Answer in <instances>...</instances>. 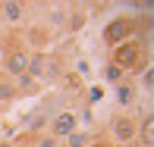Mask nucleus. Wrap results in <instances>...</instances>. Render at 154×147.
I'll list each match as a JSON object with an SVG mask.
<instances>
[{
  "label": "nucleus",
  "instance_id": "nucleus-12",
  "mask_svg": "<svg viewBox=\"0 0 154 147\" xmlns=\"http://www.w3.org/2000/svg\"><path fill=\"white\" fill-rule=\"evenodd\" d=\"M13 100H19L16 97V85H13L10 78H0V107H3V103H13Z\"/></svg>",
  "mask_w": 154,
  "mask_h": 147
},
{
  "label": "nucleus",
  "instance_id": "nucleus-18",
  "mask_svg": "<svg viewBox=\"0 0 154 147\" xmlns=\"http://www.w3.org/2000/svg\"><path fill=\"white\" fill-rule=\"evenodd\" d=\"M0 147H16V144H13V138H0Z\"/></svg>",
  "mask_w": 154,
  "mask_h": 147
},
{
  "label": "nucleus",
  "instance_id": "nucleus-17",
  "mask_svg": "<svg viewBox=\"0 0 154 147\" xmlns=\"http://www.w3.org/2000/svg\"><path fill=\"white\" fill-rule=\"evenodd\" d=\"M101 100V88H88V103H97Z\"/></svg>",
  "mask_w": 154,
  "mask_h": 147
},
{
  "label": "nucleus",
  "instance_id": "nucleus-4",
  "mask_svg": "<svg viewBox=\"0 0 154 147\" xmlns=\"http://www.w3.org/2000/svg\"><path fill=\"white\" fill-rule=\"evenodd\" d=\"M29 10H32V3H19V0H6V3H0V28L19 31V25H25Z\"/></svg>",
  "mask_w": 154,
  "mask_h": 147
},
{
  "label": "nucleus",
  "instance_id": "nucleus-13",
  "mask_svg": "<svg viewBox=\"0 0 154 147\" xmlns=\"http://www.w3.org/2000/svg\"><path fill=\"white\" fill-rule=\"evenodd\" d=\"M104 75H107V81H113V85H120V81H126V72H123L120 66H113V63H107Z\"/></svg>",
  "mask_w": 154,
  "mask_h": 147
},
{
  "label": "nucleus",
  "instance_id": "nucleus-15",
  "mask_svg": "<svg viewBox=\"0 0 154 147\" xmlns=\"http://www.w3.org/2000/svg\"><path fill=\"white\" fill-rule=\"evenodd\" d=\"M135 138H142V144H151V116H145L138 122V135Z\"/></svg>",
  "mask_w": 154,
  "mask_h": 147
},
{
  "label": "nucleus",
  "instance_id": "nucleus-9",
  "mask_svg": "<svg viewBox=\"0 0 154 147\" xmlns=\"http://www.w3.org/2000/svg\"><path fill=\"white\" fill-rule=\"evenodd\" d=\"M44 66H47V53L44 50H29V69H25V75L41 85L44 81Z\"/></svg>",
  "mask_w": 154,
  "mask_h": 147
},
{
  "label": "nucleus",
  "instance_id": "nucleus-7",
  "mask_svg": "<svg viewBox=\"0 0 154 147\" xmlns=\"http://www.w3.org/2000/svg\"><path fill=\"white\" fill-rule=\"evenodd\" d=\"M51 38H54V28H47L44 22H32V25L22 28V41L32 50H44V47L51 44Z\"/></svg>",
  "mask_w": 154,
  "mask_h": 147
},
{
  "label": "nucleus",
  "instance_id": "nucleus-5",
  "mask_svg": "<svg viewBox=\"0 0 154 147\" xmlns=\"http://www.w3.org/2000/svg\"><path fill=\"white\" fill-rule=\"evenodd\" d=\"M72 131H79V116H75L72 110H57V113L51 116V122H47V135L63 141V138L72 135Z\"/></svg>",
  "mask_w": 154,
  "mask_h": 147
},
{
  "label": "nucleus",
  "instance_id": "nucleus-19",
  "mask_svg": "<svg viewBox=\"0 0 154 147\" xmlns=\"http://www.w3.org/2000/svg\"><path fill=\"white\" fill-rule=\"evenodd\" d=\"M0 78H3V72H0Z\"/></svg>",
  "mask_w": 154,
  "mask_h": 147
},
{
  "label": "nucleus",
  "instance_id": "nucleus-11",
  "mask_svg": "<svg viewBox=\"0 0 154 147\" xmlns=\"http://www.w3.org/2000/svg\"><path fill=\"white\" fill-rule=\"evenodd\" d=\"M13 85H16V97H32V94H38V88H41L35 78H29V75H19Z\"/></svg>",
  "mask_w": 154,
  "mask_h": 147
},
{
  "label": "nucleus",
  "instance_id": "nucleus-3",
  "mask_svg": "<svg viewBox=\"0 0 154 147\" xmlns=\"http://www.w3.org/2000/svg\"><path fill=\"white\" fill-rule=\"evenodd\" d=\"M138 135V119L129 113H116L110 119V141L113 144H132Z\"/></svg>",
  "mask_w": 154,
  "mask_h": 147
},
{
  "label": "nucleus",
  "instance_id": "nucleus-2",
  "mask_svg": "<svg viewBox=\"0 0 154 147\" xmlns=\"http://www.w3.org/2000/svg\"><path fill=\"white\" fill-rule=\"evenodd\" d=\"M132 34H135V19L132 16H116V19H110L107 25H104V31H101V41L113 50L116 44H123V41H129Z\"/></svg>",
  "mask_w": 154,
  "mask_h": 147
},
{
  "label": "nucleus",
  "instance_id": "nucleus-16",
  "mask_svg": "<svg viewBox=\"0 0 154 147\" xmlns=\"http://www.w3.org/2000/svg\"><path fill=\"white\" fill-rule=\"evenodd\" d=\"M88 147H116L113 141H104V138H91V144Z\"/></svg>",
  "mask_w": 154,
  "mask_h": 147
},
{
  "label": "nucleus",
  "instance_id": "nucleus-8",
  "mask_svg": "<svg viewBox=\"0 0 154 147\" xmlns=\"http://www.w3.org/2000/svg\"><path fill=\"white\" fill-rule=\"evenodd\" d=\"M51 110H44V107H41V110H32V113H25V131H29V135H44V131H47V122H51Z\"/></svg>",
  "mask_w": 154,
  "mask_h": 147
},
{
  "label": "nucleus",
  "instance_id": "nucleus-10",
  "mask_svg": "<svg viewBox=\"0 0 154 147\" xmlns=\"http://www.w3.org/2000/svg\"><path fill=\"white\" fill-rule=\"evenodd\" d=\"M135 94H138V88L132 85L129 78H126V81H120V85H116V103H120V110L132 107V103H135Z\"/></svg>",
  "mask_w": 154,
  "mask_h": 147
},
{
  "label": "nucleus",
  "instance_id": "nucleus-1",
  "mask_svg": "<svg viewBox=\"0 0 154 147\" xmlns=\"http://www.w3.org/2000/svg\"><path fill=\"white\" fill-rule=\"evenodd\" d=\"M110 63H113V66H120L126 75H129V72H142V69H145L142 41L129 38V41H123V44H116L113 50H110Z\"/></svg>",
  "mask_w": 154,
  "mask_h": 147
},
{
  "label": "nucleus",
  "instance_id": "nucleus-14",
  "mask_svg": "<svg viewBox=\"0 0 154 147\" xmlns=\"http://www.w3.org/2000/svg\"><path fill=\"white\" fill-rule=\"evenodd\" d=\"M29 147H60V141H57V138H51V135L44 131V135H35Z\"/></svg>",
  "mask_w": 154,
  "mask_h": 147
},
{
  "label": "nucleus",
  "instance_id": "nucleus-6",
  "mask_svg": "<svg viewBox=\"0 0 154 147\" xmlns=\"http://www.w3.org/2000/svg\"><path fill=\"white\" fill-rule=\"evenodd\" d=\"M25 69H29V50H25V47L3 53V60H0V72H3V78L16 81L19 75H25Z\"/></svg>",
  "mask_w": 154,
  "mask_h": 147
},
{
  "label": "nucleus",
  "instance_id": "nucleus-20",
  "mask_svg": "<svg viewBox=\"0 0 154 147\" xmlns=\"http://www.w3.org/2000/svg\"><path fill=\"white\" fill-rule=\"evenodd\" d=\"M0 34H3V28H0Z\"/></svg>",
  "mask_w": 154,
  "mask_h": 147
}]
</instances>
